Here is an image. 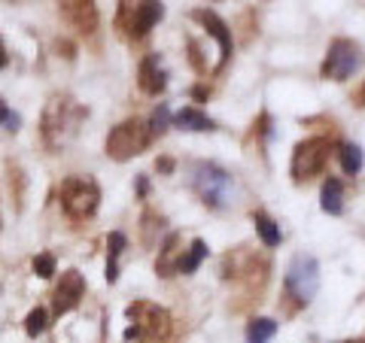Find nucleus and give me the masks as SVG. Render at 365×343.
<instances>
[{
	"instance_id": "obj_19",
	"label": "nucleus",
	"mask_w": 365,
	"mask_h": 343,
	"mask_svg": "<svg viewBox=\"0 0 365 343\" xmlns=\"http://www.w3.org/2000/svg\"><path fill=\"white\" fill-rule=\"evenodd\" d=\"M274 334H277V322L268 319V316H259L247 325V340L250 343H268Z\"/></svg>"
},
{
	"instance_id": "obj_4",
	"label": "nucleus",
	"mask_w": 365,
	"mask_h": 343,
	"mask_svg": "<svg viewBox=\"0 0 365 343\" xmlns=\"http://www.w3.org/2000/svg\"><path fill=\"white\" fill-rule=\"evenodd\" d=\"M150 140H153L150 128H146L140 119H125L107 134V149L104 152L113 158V162H128V158L140 155L146 146H150Z\"/></svg>"
},
{
	"instance_id": "obj_31",
	"label": "nucleus",
	"mask_w": 365,
	"mask_h": 343,
	"mask_svg": "<svg viewBox=\"0 0 365 343\" xmlns=\"http://www.w3.org/2000/svg\"><path fill=\"white\" fill-rule=\"evenodd\" d=\"M356 104H362V107H365V85H362V91L356 95Z\"/></svg>"
},
{
	"instance_id": "obj_27",
	"label": "nucleus",
	"mask_w": 365,
	"mask_h": 343,
	"mask_svg": "<svg viewBox=\"0 0 365 343\" xmlns=\"http://www.w3.org/2000/svg\"><path fill=\"white\" fill-rule=\"evenodd\" d=\"M155 170H162V174H170V170H174V158H158Z\"/></svg>"
},
{
	"instance_id": "obj_9",
	"label": "nucleus",
	"mask_w": 365,
	"mask_h": 343,
	"mask_svg": "<svg viewBox=\"0 0 365 343\" xmlns=\"http://www.w3.org/2000/svg\"><path fill=\"white\" fill-rule=\"evenodd\" d=\"M83 295H86V280H83V273L79 270H64L61 273V283L55 285V292H52V310L55 313H71L73 307L83 301Z\"/></svg>"
},
{
	"instance_id": "obj_15",
	"label": "nucleus",
	"mask_w": 365,
	"mask_h": 343,
	"mask_svg": "<svg viewBox=\"0 0 365 343\" xmlns=\"http://www.w3.org/2000/svg\"><path fill=\"white\" fill-rule=\"evenodd\" d=\"M319 207H323V213H329V216H341V213H344V186H341V179L329 176L323 182V198H319Z\"/></svg>"
},
{
	"instance_id": "obj_2",
	"label": "nucleus",
	"mask_w": 365,
	"mask_h": 343,
	"mask_svg": "<svg viewBox=\"0 0 365 343\" xmlns=\"http://www.w3.org/2000/svg\"><path fill=\"white\" fill-rule=\"evenodd\" d=\"M125 316L131 325L125 328V340H146V343H162L170 337V313L165 307L153 301H134L128 304Z\"/></svg>"
},
{
	"instance_id": "obj_11",
	"label": "nucleus",
	"mask_w": 365,
	"mask_h": 343,
	"mask_svg": "<svg viewBox=\"0 0 365 343\" xmlns=\"http://www.w3.org/2000/svg\"><path fill=\"white\" fill-rule=\"evenodd\" d=\"M192 19L201 21V28L207 31L216 43H220V67H225V61L232 58V28H228L225 21L213 13V9H195Z\"/></svg>"
},
{
	"instance_id": "obj_21",
	"label": "nucleus",
	"mask_w": 365,
	"mask_h": 343,
	"mask_svg": "<svg viewBox=\"0 0 365 343\" xmlns=\"http://www.w3.org/2000/svg\"><path fill=\"white\" fill-rule=\"evenodd\" d=\"M362 162H365V155L356 143H344L341 146V167H344V174H359L362 170Z\"/></svg>"
},
{
	"instance_id": "obj_1",
	"label": "nucleus",
	"mask_w": 365,
	"mask_h": 343,
	"mask_svg": "<svg viewBox=\"0 0 365 343\" xmlns=\"http://www.w3.org/2000/svg\"><path fill=\"white\" fill-rule=\"evenodd\" d=\"M88 112L73 104V97L67 95H55L49 104L43 110V122H40V134H43V143L49 152H61L67 143L76 137L79 131V122H83Z\"/></svg>"
},
{
	"instance_id": "obj_28",
	"label": "nucleus",
	"mask_w": 365,
	"mask_h": 343,
	"mask_svg": "<svg viewBox=\"0 0 365 343\" xmlns=\"http://www.w3.org/2000/svg\"><path fill=\"white\" fill-rule=\"evenodd\" d=\"M207 95H210V88H207V85H195V88H192V97H195V100H204Z\"/></svg>"
},
{
	"instance_id": "obj_5",
	"label": "nucleus",
	"mask_w": 365,
	"mask_h": 343,
	"mask_svg": "<svg viewBox=\"0 0 365 343\" xmlns=\"http://www.w3.org/2000/svg\"><path fill=\"white\" fill-rule=\"evenodd\" d=\"M101 204V189L88 176H71L61 182V207L71 219H88Z\"/></svg>"
},
{
	"instance_id": "obj_8",
	"label": "nucleus",
	"mask_w": 365,
	"mask_h": 343,
	"mask_svg": "<svg viewBox=\"0 0 365 343\" xmlns=\"http://www.w3.org/2000/svg\"><path fill=\"white\" fill-rule=\"evenodd\" d=\"M287 292L292 295L299 304H311L314 295L319 292V265L314 255L299 253L289 261L287 270Z\"/></svg>"
},
{
	"instance_id": "obj_17",
	"label": "nucleus",
	"mask_w": 365,
	"mask_h": 343,
	"mask_svg": "<svg viewBox=\"0 0 365 343\" xmlns=\"http://www.w3.org/2000/svg\"><path fill=\"white\" fill-rule=\"evenodd\" d=\"M125 246H128V237L122 231H113L107 237V249H110V258H107V283H116L119 280V255L125 253Z\"/></svg>"
},
{
	"instance_id": "obj_7",
	"label": "nucleus",
	"mask_w": 365,
	"mask_h": 343,
	"mask_svg": "<svg viewBox=\"0 0 365 343\" xmlns=\"http://www.w3.org/2000/svg\"><path fill=\"white\" fill-rule=\"evenodd\" d=\"M362 61H365L362 46L347 37H338L329 43V52H326V61H323V70L319 73L326 79H335V83H344V79H350L359 70Z\"/></svg>"
},
{
	"instance_id": "obj_6",
	"label": "nucleus",
	"mask_w": 365,
	"mask_h": 343,
	"mask_svg": "<svg viewBox=\"0 0 365 343\" xmlns=\"http://www.w3.org/2000/svg\"><path fill=\"white\" fill-rule=\"evenodd\" d=\"M329 149H332V143H329V137H307L295 146L292 152V162H289V174L295 182H307L323 174V167L329 162Z\"/></svg>"
},
{
	"instance_id": "obj_13",
	"label": "nucleus",
	"mask_w": 365,
	"mask_h": 343,
	"mask_svg": "<svg viewBox=\"0 0 365 343\" xmlns=\"http://www.w3.org/2000/svg\"><path fill=\"white\" fill-rule=\"evenodd\" d=\"M137 83L146 95H162L168 85V70L162 67V58L158 55H146L140 61V70H137Z\"/></svg>"
},
{
	"instance_id": "obj_22",
	"label": "nucleus",
	"mask_w": 365,
	"mask_h": 343,
	"mask_svg": "<svg viewBox=\"0 0 365 343\" xmlns=\"http://www.w3.org/2000/svg\"><path fill=\"white\" fill-rule=\"evenodd\" d=\"M46 325H49V316H46V310H43V307H34V310L28 313V319H25L28 337H40L46 331Z\"/></svg>"
},
{
	"instance_id": "obj_10",
	"label": "nucleus",
	"mask_w": 365,
	"mask_h": 343,
	"mask_svg": "<svg viewBox=\"0 0 365 343\" xmlns=\"http://www.w3.org/2000/svg\"><path fill=\"white\" fill-rule=\"evenodd\" d=\"M162 16H165V4H162V0H140V4L134 6L131 19L125 21V28H128V33L134 40H143L146 33H150L158 21H162Z\"/></svg>"
},
{
	"instance_id": "obj_32",
	"label": "nucleus",
	"mask_w": 365,
	"mask_h": 343,
	"mask_svg": "<svg viewBox=\"0 0 365 343\" xmlns=\"http://www.w3.org/2000/svg\"><path fill=\"white\" fill-rule=\"evenodd\" d=\"M341 343H359V340H341Z\"/></svg>"
},
{
	"instance_id": "obj_26",
	"label": "nucleus",
	"mask_w": 365,
	"mask_h": 343,
	"mask_svg": "<svg viewBox=\"0 0 365 343\" xmlns=\"http://www.w3.org/2000/svg\"><path fill=\"white\" fill-rule=\"evenodd\" d=\"M189 58H192V64H195V70H204V61H201V52H198L195 40H189Z\"/></svg>"
},
{
	"instance_id": "obj_16",
	"label": "nucleus",
	"mask_w": 365,
	"mask_h": 343,
	"mask_svg": "<svg viewBox=\"0 0 365 343\" xmlns=\"http://www.w3.org/2000/svg\"><path fill=\"white\" fill-rule=\"evenodd\" d=\"M170 125H177L180 131H213L216 125L204 116L201 110H195V107H186V110H180L174 119H170Z\"/></svg>"
},
{
	"instance_id": "obj_14",
	"label": "nucleus",
	"mask_w": 365,
	"mask_h": 343,
	"mask_svg": "<svg viewBox=\"0 0 365 343\" xmlns=\"http://www.w3.org/2000/svg\"><path fill=\"white\" fill-rule=\"evenodd\" d=\"M180 258H182V246H180V234H168L162 249H158V258H155V273L158 277H174L180 273Z\"/></svg>"
},
{
	"instance_id": "obj_20",
	"label": "nucleus",
	"mask_w": 365,
	"mask_h": 343,
	"mask_svg": "<svg viewBox=\"0 0 365 343\" xmlns=\"http://www.w3.org/2000/svg\"><path fill=\"white\" fill-rule=\"evenodd\" d=\"M207 258V243L198 237V240H192V246H189V253L180 258V273H195L201 268V261Z\"/></svg>"
},
{
	"instance_id": "obj_29",
	"label": "nucleus",
	"mask_w": 365,
	"mask_h": 343,
	"mask_svg": "<svg viewBox=\"0 0 365 343\" xmlns=\"http://www.w3.org/2000/svg\"><path fill=\"white\" fill-rule=\"evenodd\" d=\"M146 191H150V182L140 176V179H137V194H140V198H146Z\"/></svg>"
},
{
	"instance_id": "obj_30",
	"label": "nucleus",
	"mask_w": 365,
	"mask_h": 343,
	"mask_svg": "<svg viewBox=\"0 0 365 343\" xmlns=\"http://www.w3.org/2000/svg\"><path fill=\"white\" fill-rule=\"evenodd\" d=\"M9 64V55H6V46H4V40H0V70Z\"/></svg>"
},
{
	"instance_id": "obj_12",
	"label": "nucleus",
	"mask_w": 365,
	"mask_h": 343,
	"mask_svg": "<svg viewBox=\"0 0 365 343\" xmlns=\"http://www.w3.org/2000/svg\"><path fill=\"white\" fill-rule=\"evenodd\" d=\"M64 16L79 33H95L101 25V13L95 0H64Z\"/></svg>"
},
{
	"instance_id": "obj_18",
	"label": "nucleus",
	"mask_w": 365,
	"mask_h": 343,
	"mask_svg": "<svg viewBox=\"0 0 365 343\" xmlns=\"http://www.w3.org/2000/svg\"><path fill=\"white\" fill-rule=\"evenodd\" d=\"M253 222H256V231L262 237V243L265 246H280V225L271 219L268 213H253Z\"/></svg>"
},
{
	"instance_id": "obj_24",
	"label": "nucleus",
	"mask_w": 365,
	"mask_h": 343,
	"mask_svg": "<svg viewBox=\"0 0 365 343\" xmlns=\"http://www.w3.org/2000/svg\"><path fill=\"white\" fill-rule=\"evenodd\" d=\"M34 273H37V277H43V280H49L52 273H55V255L52 253H40L37 258H34Z\"/></svg>"
},
{
	"instance_id": "obj_25",
	"label": "nucleus",
	"mask_w": 365,
	"mask_h": 343,
	"mask_svg": "<svg viewBox=\"0 0 365 343\" xmlns=\"http://www.w3.org/2000/svg\"><path fill=\"white\" fill-rule=\"evenodd\" d=\"M0 125H4L6 131H19V128H21V119L4 104V97H0Z\"/></svg>"
},
{
	"instance_id": "obj_23",
	"label": "nucleus",
	"mask_w": 365,
	"mask_h": 343,
	"mask_svg": "<svg viewBox=\"0 0 365 343\" xmlns=\"http://www.w3.org/2000/svg\"><path fill=\"white\" fill-rule=\"evenodd\" d=\"M146 128H150V137H162V134L170 128V110L162 104V107L153 112V119H150V125H146Z\"/></svg>"
},
{
	"instance_id": "obj_3",
	"label": "nucleus",
	"mask_w": 365,
	"mask_h": 343,
	"mask_svg": "<svg viewBox=\"0 0 365 343\" xmlns=\"http://www.w3.org/2000/svg\"><path fill=\"white\" fill-rule=\"evenodd\" d=\"M192 189L198 191V198L207 204V207H228L235 194V182L232 174H225L222 167L216 164H195V174H192Z\"/></svg>"
}]
</instances>
